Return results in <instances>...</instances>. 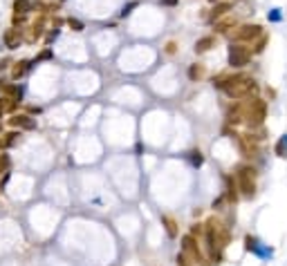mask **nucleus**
<instances>
[{"label": "nucleus", "mask_w": 287, "mask_h": 266, "mask_svg": "<svg viewBox=\"0 0 287 266\" xmlns=\"http://www.w3.org/2000/svg\"><path fill=\"white\" fill-rule=\"evenodd\" d=\"M227 11H229V5H227V2H224V5H218V7L213 9V18H220V16H224Z\"/></svg>", "instance_id": "nucleus-20"}, {"label": "nucleus", "mask_w": 287, "mask_h": 266, "mask_svg": "<svg viewBox=\"0 0 287 266\" xmlns=\"http://www.w3.org/2000/svg\"><path fill=\"white\" fill-rule=\"evenodd\" d=\"M2 92L18 103H20V99H23V90H20L18 85H7V83H2Z\"/></svg>", "instance_id": "nucleus-10"}, {"label": "nucleus", "mask_w": 287, "mask_h": 266, "mask_svg": "<svg viewBox=\"0 0 287 266\" xmlns=\"http://www.w3.org/2000/svg\"><path fill=\"white\" fill-rule=\"evenodd\" d=\"M32 7H34V0H16L14 11L16 14H27V11H32Z\"/></svg>", "instance_id": "nucleus-11"}, {"label": "nucleus", "mask_w": 287, "mask_h": 266, "mask_svg": "<svg viewBox=\"0 0 287 266\" xmlns=\"http://www.w3.org/2000/svg\"><path fill=\"white\" fill-rule=\"evenodd\" d=\"M16 105H18V101H14V99H9V97H2V99H0V114L11 112Z\"/></svg>", "instance_id": "nucleus-13"}, {"label": "nucleus", "mask_w": 287, "mask_h": 266, "mask_svg": "<svg viewBox=\"0 0 287 266\" xmlns=\"http://www.w3.org/2000/svg\"><path fill=\"white\" fill-rule=\"evenodd\" d=\"M276 155L283 157V159H287V134L278 139V143H276Z\"/></svg>", "instance_id": "nucleus-16"}, {"label": "nucleus", "mask_w": 287, "mask_h": 266, "mask_svg": "<svg viewBox=\"0 0 287 266\" xmlns=\"http://www.w3.org/2000/svg\"><path fill=\"white\" fill-rule=\"evenodd\" d=\"M20 134H16V132H9V134H5V139L0 141V148H9V145H14L16 141H18Z\"/></svg>", "instance_id": "nucleus-18"}, {"label": "nucleus", "mask_w": 287, "mask_h": 266, "mask_svg": "<svg viewBox=\"0 0 287 266\" xmlns=\"http://www.w3.org/2000/svg\"><path fill=\"white\" fill-rule=\"evenodd\" d=\"M27 69H30V63H27V61H20V63L14 65V69H11V76L20 78V76H25V72H27Z\"/></svg>", "instance_id": "nucleus-14"}, {"label": "nucleus", "mask_w": 287, "mask_h": 266, "mask_svg": "<svg viewBox=\"0 0 287 266\" xmlns=\"http://www.w3.org/2000/svg\"><path fill=\"white\" fill-rule=\"evenodd\" d=\"M162 224H164V226H166V233H168L170 237H175V235H177L175 222H173V219H170V217H166V215H164V217H162Z\"/></svg>", "instance_id": "nucleus-17"}, {"label": "nucleus", "mask_w": 287, "mask_h": 266, "mask_svg": "<svg viewBox=\"0 0 287 266\" xmlns=\"http://www.w3.org/2000/svg\"><path fill=\"white\" fill-rule=\"evenodd\" d=\"M234 25H236L234 18H227V20H222V23L215 25V29H218V32H229V29L234 27Z\"/></svg>", "instance_id": "nucleus-19"}, {"label": "nucleus", "mask_w": 287, "mask_h": 266, "mask_svg": "<svg viewBox=\"0 0 287 266\" xmlns=\"http://www.w3.org/2000/svg\"><path fill=\"white\" fill-rule=\"evenodd\" d=\"M245 248H247L249 253H253V255H258V257H263V260H267V257H272L274 255V251L269 246H265L260 239H256V237H245Z\"/></svg>", "instance_id": "nucleus-6"}, {"label": "nucleus", "mask_w": 287, "mask_h": 266, "mask_svg": "<svg viewBox=\"0 0 287 266\" xmlns=\"http://www.w3.org/2000/svg\"><path fill=\"white\" fill-rule=\"evenodd\" d=\"M189 76H191V81H200V78L205 76V65H191Z\"/></svg>", "instance_id": "nucleus-15"}, {"label": "nucleus", "mask_w": 287, "mask_h": 266, "mask_svg": "<svg viewBox=\"0 0 287 266\" xmlns=\"http://www.w3.org/2000/svg\"><path fill=\"white\" fill-rule=\"evenodd\" d=\"M7 168H9V157L0 155V172H7Z\"/></svg>", "instance_id": "nucleus-22"}, {"label": "nucleus", "mask_w": 287, "mask_h": 266, "mask_svg": "<svg viewBox=\"0 0 287 266\" xmlns=\"http://www.w3.org/2000/svg\"><path fill=\"white\" fill-rule=\"evenodd\" d=\"M9 123H11L14 128H25V130H34V128H36V121H34V119H30V116H25V114L11 116Z\"/></svg>", "instance_id": "nucleus-8"}, {"label": "nucleus", "mask_w": 287, "mask_h": 266, "mask_svg": "<svg viewBox=\"0 0 287 266\" xmlns=\"http://www.w3.org/2000/svg\"><path fill=\"white\" fill-rule=\"evenodd\" d=\"M265 43H267V38H260V40H258V45L253 47V52H263V49H265Z\"/></svg>", "instance_id": "nucleus-25"}, {"label": "nucleus", "mask_w": 287, "mask_h": 266, "mask_svg": "<svg viewBox=\"0 0 287 266\" xmlns=\"http://www.w3.org/2000/svg\"><path fill=\"white\" fill-rule=\"evenodd\" d=\"M189 159H191V164L193 166H202V155H200V152H189Z\"/></svg>", "instance_id": "nucleus-21"}, {"label": "nucleus", "mask_w": 287, "mask_h": 266, "mask_svg": "<svg viewBox=\"0 0 287 266\" xmlns=\"http://www.w3.org/2000/svg\"><path fill=\"white\" fill-rule=\"evenodd\" d=\"M164 5H175V0H162Z\"/></svg>", "instance_id": "nucleus-28"}, {"label": "nucleus", "mask_w": 287, "mask_h": 266, "mask_svg": "<svg viewBox=\"0 0 287 266\" xmlns=\"http://www.w3.org/2000/svg\"><path fill=\"white\" fill-rule=\"evenodd\" d=\"M166 52H168V54H173V52H175V45H173V43H168V47H166Z\"/></svg>", "instance_id": "nucleus-27"}, {"label": "nucleus", "mask_w": 287, "mask_h": 266, "mask_svg": "<svg viewBox=\"0 0 287 266\" xmlns=\"http://www.w3.org/2000/svg\"><path fill=\"white\" fill-rule=\"evenodd\" d=\"M260 34H263V32H260V27H258V25H243V27H238V32H236V34H231V36H234L236 40H240V43H243V40L258 38Z\"/></svg>", "instance_id": "nucleus-7"}, {"label": "nucleus", "mask_w": 287, "mask_h": 266, "mask_svg": "<svg viewBox=\"0 0 287 266\" xmlns=\"http://www.w3.org/2000/svg\"><path fill=\"white\" fill-rule=\"evenodd\" d=\"M213 43H215V38L206 36V38H202V40H198V43H195V52H198V54L206 52V49H211V47H213Z\"/></svg>", "instance_id": "nucleus-12"}, {"label": "nucleus", "mask_w": 287, "mask_h": 266, "mask_svg": "<svg viewBox=\"0 0 287 266\" xmlns=\"http://www.w3.org/2000/svg\"><path fill=\"white\" fill-rule=\"evenodd\" d=\"M265 114H267V105H265V101H260V99L247 101L243 105V121H247V126L251 128V130L265 121Z\"/></svg>", "instance_id": "nucleus-2"}, {"label": "nucleus", "mask_w": 287, "mask_h": 266, "mask_svg": "<svg viewBox=\"0 0 287 266\" xmlns=\"http://www.w3.org/2000/svg\"><path fill=\"white\" fill-rule=\"evenodd\" d=\"M177 266H189V260H186L184 253H182V255H177Z\"/></svg>", "instance_id": "nucleus-24"}, {"label": "nucleus", "mask_w": 287, "mask_h": 266, "mask_svg": "<svg viewBox=\"0 0 287 266\" xmlns=\"http://www.w3.org/2000/svg\"><path fill=\"white\" fill-rule=\"evenodd\" d=\"M182 251H184V255H189L191 260L195 262V264H206V257L202 255V251L198 248V244H195V239H193V235H186L184 239H182Z\"/></svg>", "instance_id": "nucleus-5"}, {"label": "nucleus", "mask_w": 287, "mask_h": 266, "mask_svg": "<svg viewBox=\"0 0 287 266\" xmlns=\"http://www.w3.org/2000/svg\"><path fill=\"white\" fill-rule=\"evenodd\" d=\"M215 85L222 87L224 92H227V97H231V99H245L251 92H256L253 78L245 76V74H238V76H220L215 81Z\"/></svg>", "instance_id": "nucleus-1"}, {"label": "nucleus", "mask_w": 287, "mask_h": 266, "mask_svg": "<svg viewBox=\"0 0 287 266\" xmlns=\"http://www.w3.org/2000/svg\"><path fill=\"white\" fill-rule=\"evenodd\" d=\"M5 45L7 49H16L20 45V34L18 29H9V32H5Z\"/></svg>", "instance_id": "nucleus-9"}, {"label": "nucleus", "mask_w": 287, "mask_h": 266, "mask_svg": "<svg viewBox=\"0 0 287 266\" xmlns=\"http://www.w3.org/2000/svg\"><path fill=\"white\" fill-rule=\"evenodd\" d=\"M238 188L245 197H253V193H256V170L253 168L238 170Z\"/></svg>", "instance_id": "nucleus-3"}, {"label": "nucleus", "mask_w": 287, "mask_h": 266, "mask_svg": "<svg viewBox=\"0 0 287 266\" xmlns=\"http://www.w3.org/2000/svg\"><path fill=\"white\" fill-rule=\"evenodd\" d=\"M249 58H251V52H249L245 45L240 43H234L229 47V65H234V67H245L249 63Z\"/></svg>", "instance_id": "nucleus-4"}, {"label": "nucleus", "mask_w": 287, "mask_h": 266, "mask_svg": "<svg viewBox=\"0 0 287 266\" xmlns=\"http://www.w3.org/2000/svg\"><path fill=\"white\" fill-rule=\"evenodd\" d=\"M68 25L74 29V32H81V29H83V25L79 23V20H74V18H70V20H68Z\"/></svg>", "instance_id": "nucleus-23"}, {"label": "nucleus", "mask_w": 287, "mask_h": 266, "mask_svg": "<svg viewBox=\"0 0 287 266\" xmlns=\"http://www.w3.org/2000/svg\"><path fill=\"white\" fill-rule=\"evenodd\" d=\"M272 20H281V14H278V9H274V14H272Z\"/></svg>", "instance_id": "nucleus-26"}]
</instances>
